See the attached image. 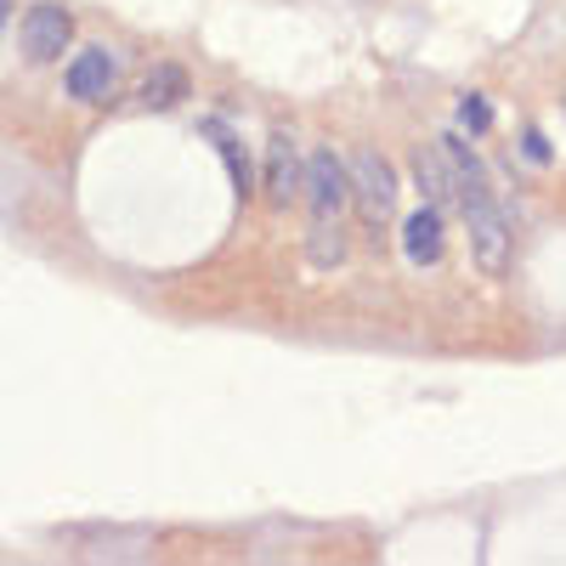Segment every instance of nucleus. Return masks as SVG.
<instances>
[{
	"label": "nucleus",
	"instance_id": "f257e3e1",
	"mask_svg": "<svg viewBox=\"0 0 566 566\" xmlns=\"http://www.w3.org/2000/svg\"><path fill=\"white\" fill-rule=\"evenodd\" d=\"M459 210H464V227H470V250H476V266L482 272H504L510 266V227L493 205V187L488 176L482 181H459Z\"/></svg>",
	"mask_w": 566,
	"mask_h": 566
},
{
	"label": "nucleus",
	"instance_id": "f03ea898",
	"mask_svg": "<svg viewBox=\"0 0 566 566\" xmlns=\"http://www.w3.org/2000/svg\"><path fill=\"white\" fill-rule=\"evenodd\" d=\"M346 170H352V199H357V210H363L374 227H386V221L397 216V170H391V159L374 154V148H357V154L346 159Z\"/></svg>",
	"mask_w": 566,
	"mask_h": 566
},
{
	"label": "nucleus",
	"instance_id": "7ed1b4c3",
	"mask_svg": "<svg viewBox=\"0 0 566 566\" xmlns=\"http://www.w3.org/2000/svg\"><path fill=\"white\" fill-rule=\"evenodd\" d=\"M18 40H23V57L29 63H57L69 52V40H74V18L63 7H29L23 23H18Z\"/></svg>",
	"mask_w": 566,
	"mask_h": 566
},
{
	"label": "nucleus",
	"instance_id": "20e7f679",
	"mask_svg": "<svg viewBox=\"0 0 566 566\" xmlns=\"http://www.w3.org/2000/svg\"><path fill=\"white\" fill-rule=\"evenodd\" d=\"M346 199H352V170H346L335 154L317 148V154L306 159V205H312V216H317V221H340Z\"/></svg>",
	"mask_w": 566,
	"mask_h": 566
},
{
	"label": "nucleus",
	"instance_id": "39448f33",
	"mask_svg": "<svg viewBox=\"0 0 566 566\" xmlns=\"http://www.w3.org/2000/svg\"><path fill=\"white\" fill-rule=\"evenodd\" d=\"M261 176H266L272 205H290V199L301 193V187H306V159L295 154V136H290V130H272V136H266Z\"/></svg>",
	"mask_w": 566,
	"mask_h": 566
},
{
	"label": "nucleus",
	"instance_id": "423d86ee",
	"mask_svg": "<svg viewBox=\"0 0 566 566\" xmlns=\"http://www.w3.org/2000/svg\"><path fill=\"white\" fill-rule=\"evenodd\" d=\"M63 85H69V97H74V103H108V97H114V85H119V63L103 52V45H85V52L69 63Z\"/></svg>",
	"mask_w": 566,
	"mask_h": 566
},
{
	"label": "nucleus",
	"instance_id": "0eeeda50",
	"mask_svg": "<svg viewBox=\"0 0 566 566\" xmlns=\"http://www.w3.org/2000/svg\"><path fill=\"white\" fill-rule=\"evenodd\" d=\"M187 91H193V80H187V69L181 63H154L148 74H142V85H136V103L142 108H154V114H165V108H176Z\"/></svg>",
	"mask_w": 566,
	"mask_h": 566
},
{
	"label": "nucleus",
	"instance_id": "6e6552de",
	"mask_svg": "<svg viewBox=\"0 0 566 566\" xmlns=\"http://www.w3.org/2000/svg\"><path fill=\"white\" fill-rule=\"evenodd\" d=\"M402 255L419 261V266H431V261L442 255V216H437L431 205L408 210V221H402Z\"/></svg>",
	"mask_w": 566,
	"mask_h": 566
},
{
	"label": "nucleus",
	"instance_id": "1a4fd4ad",
	"mask_svg": "<svg viewBox=\"0 0 566 566\" xmlns=\"http://www.w3.org/2000/svg\"><path fill=\"white\" fill-rule=\"evenodd\" d=\"M419 187H424L431 199H453V205H459V176H453V165H448L442 148L419 159Z\"/></svg>",
	"mask_w": 566,
	"mask_h": 566
},
{
	"label": "nucleus",
	"instance_id": "9d476101",
	"mask_svg": "<svg viewBox=\"0 0 566 566\" xmlns=\"http://www.w3.org/2000/svg\"><path fill=\"white\" fill-rule=\"evenodd\" d=\"M306 261H312V266H323V272L346 261V244H340L335 221H317V227H312V239H306Z\"/></svg>",
	"mask_w": 566,
	"mask_h": 566
},
{
	"label": "nucleus",
	"instance_id": "9b49d317",
	"mask_svg": "<svg viewBox=\"0 0 566 566\" xmlns=\"http://www.w3.org/2000/svg\"><path fill=\"white\" fill-rule=\"evenodd\" d=\"M459 114H464V130H493V103L476 97V91H470V97L459 103Z\"/></svg>",
	"mask_w": 566,
	"mask_h": 566
},
{
	"label": "nucleus",
	"instance_id": "f8f14e48",
	"mask_svg": "<svg viewBox=\"0 0 566 566\" xmlns=\"http://www.w3.org/2000/svg\"><path fill=\"white\" fill-rule=\"evenodd\" d=\"M522 159H527L533 170L549 165V136H544V130H522Z\"/></svg>",
	"mask_w": 566,
	"mask_h": 566
}]
</instances>
